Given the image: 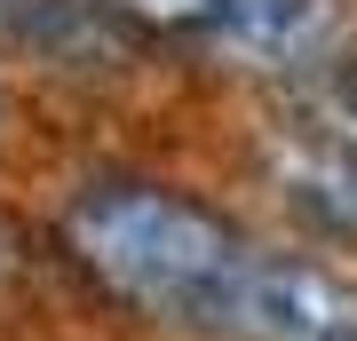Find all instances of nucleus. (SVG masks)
Returning a JSON list of instances; mask_svg holds the SVG:
<instances>
[{
    "instance_id": "7ed1b4c3",
    "label": "nucleus",
    "mask_w": 357,
    "mask_h": 341,
    "mask_svg": "<svg viewBox=\"0 0 357 341\" xmlns=\"http://www.w3.org/2000/svg\"><path fill=\"white\" fill-rule=\"evenodd\" d=\"M255 167H262L270 199L286 206V222L302 238H318L333 254L357 246V143L333 119H318L310 103H294L286 119L262 127Z\"/></svg>"
},
{
    "instance_id": "39448f33",
    "label": "nucleus",
    "mask_w": 357,
    "mask_h": 341,
    "mask_svg": "<svg viewBox=\"0 0 357 341\" xmlns=\"http://www.w3.org/2000/svg\"><path fill=\"white\" fill-rule=\"evenodd\" d=\"M8 119H16V96H8V79H0V135H8Z\"/></svg>"
},
{
    "instance_id": "f03ea898",
    "label": "nucleus",
    "mask_w": 357,
    "mask_h": 341,
    "mask_svg": "<svg viewBox=\"0 0 357 341\" xmlns=\"http://www.w3.org/2000/svg\"><path fill=\"white\" fill-rule=\"evenodd\" d=\"M128 40L159 48H199L238 72L310 79L318 63L342 56V8L333 0H88Z\"/></svg>"
},
{
    "instance_id": "20e7f679",
    "label": "nucleus",
    "mask_w": 357,
    "mask_h": 341,
    "mask_svg": "<svg viewBox=\"0 0 357 341\" xmlns=\"http://www.w3.org/2000/svg\"><path fill=\"white\" fill-rule=\"evenodd\" d=\"M294 103H310L318 119H333L342 135L357 143V56H333V63H318V72L302 79V96Z\"/></svg>"
},
{
    "instance_id": "f257e3e1",
    "label": "nucleus",
    "mask_w": 357,
    "mask_h": 341,
    "mask_svg": "<svg viewBox=\"0 0 357 341\" xmlns=\"http://www.w3.org/2000/svg\"><path fill=\"white\" fill-rule=\"evenodd\" d=\"M64 262L135 326L183 341H357V278L255 238L159 175H96L56 215Z\"/></svg>"
}]
</instances>
